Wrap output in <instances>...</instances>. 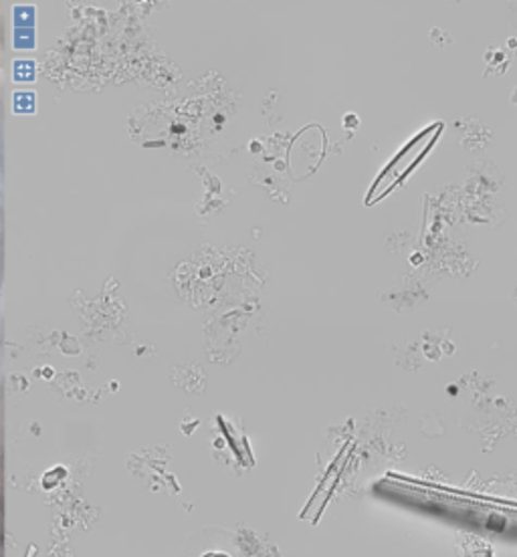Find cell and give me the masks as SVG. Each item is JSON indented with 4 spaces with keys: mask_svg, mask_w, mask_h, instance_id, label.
Listing matches in <instances>:
<instances>
[{
    "mask_svg": "<svg viewBox=\"0 0 517 557\" xmlns=\"http://www.w3.org/2000/svg\"><path fill=\"white\" fill-rule=\"evenodd\" d=\"M181 557H245V554L231 533L223 530H202L184 544Z\"/></svg>",
    "mask_w": 517,
    "mask_h": 557,
    "instance_id": "6da1fadb",
    "label": "cell"
}]
</instances>
